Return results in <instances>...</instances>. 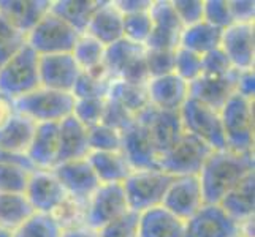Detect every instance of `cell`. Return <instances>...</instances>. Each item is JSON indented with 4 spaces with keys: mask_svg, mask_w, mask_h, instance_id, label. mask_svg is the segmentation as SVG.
<instances>
[{
    "mask_svg": "<svg viewBox=\"0 0 255 237\" xmlns=\"http://www.w3.org/2000/svg\"><path fill=\"white\" fill-rule=\"evenodd\" d=\"M203 21L209 22L211 25H214V27L221 30H225L232 24H235L228 0H205Z\"/></svg>",
    "mask_w": 255,
    "mask_h": 237,
    "instance_id": "45",
    "label": "cell"
},
{
    "mask_svg": "<svg viewBox=\"0 0 255 237\" xmlns=\"http://www.w3.org/2000/svg\"><path fill=\"white\" fill-rule=\"evenodd\" d=\"M201 57H203V73L205 75L224 76V75L235 72V68L232 67L230 60L227 59V56L224 54L221 48L211 51Z\"/></svg>",
    "mask_w": 255,
    "mask_h": 237,
    "instance_id": "48",
    "label": "cell"
},
{
    "mask_svg": "<svg viewBox=\"0 0 255 237\" xmlns=\"http://www.w3.org/2000/svg\"><path fill=\"white\" fill-rule=\"evenodd\" d=\"M49 10V0H0V14L24 33H29Z\"/></svg>",
    "mask_w": 255,
    "mask_h": 237,
    "instance_id": "24",
    "label": "cell"
},
{
    "mask_svg": "<svg viewBox=\"0 0 255 237\" xmlns=\"http://www.w3.org/2000/svg\"><path fill=\"white\" fill-rule=\"evenodd\" d=\"M114 5L122 14H133L151 10L152 0H116Z\"/></svg>",
    "mask_w": 255,
    "mask_h": 237,
    "instance_id": "51",
    "label": "cell"
},
{
    "mask_svg": "<svg viewBox=\"0 0 255 237\" xmlns=\"http://www.w3.org/2000/svg\"><path fill=\"white\" fill-rule=\"evenodd\" d=\"M146 48L141 45H135L126 38L105 49L103 65L107 68L111 81H126L136 85H146L149 78L146 60H144Z\"/></svg>",
    "mask_w": 255,
    "mask_h": 237,
    "instance_id": "5",
    "label": "cell"
},
{
    "mask_svg": "<svg viewBox=\"0 0 255 237\" xmlns=\"http://www.w3.org/2000/svg\"><path fill=\"white\" fill-rule=\"evenodd\" d=\"M241 225L228 217L219 204H205L186 222L184 237H236Z\"/></svg>",
    "mask_w": 255,
    "mask_h": 237,
    "instance_id": "14",
    "label": "cell"
},
{
    "mask_svg": "<svg viewBox=\"0 0 255 237\" xmlns=\"http://www.w3.org/2000/svg\"><path fill=\"white\" fill-rule=\"evenodd\" d=\"M81 35L51 11L27 33V46L38 56L70 54Z\"/></svg>",
    "mask_w": 255,
    "mask_h": 237,
    "instance_id": "8",
    "label": "cell"
},
{
    "mask_svg": "<svg viewBox=\"0 0 255 237\" xmlns=\"http://www.w3.org/2000/svg\"><path fill=\"white\" fill-rule=\"evenodd\" d=\"M149 14L152 19V30L144 48L168 51L179 48V38L184 27L173 10L171 2H166V0L152 2Z\"/></svg>",
    "mask_w": 255,
    "mask_h": 237,
    "instance_id": "16",
    "label": "cell"
},
{
    "mask_svg": "<svg viewBox=\"0 0 255 237\" xmlns=\"http://www.w3.org/2000/svg\"><path fill=\"white\" fill-rule=\"evenodd\" d=\"M236 237H248V236H244V234H241V233H240V236H236Z\"/></svg>",
    "mask_w": 255,
    "mask_h": 237,
    "instance_id": "55",
    "label": "cell"
},
{
    "mask_svg": "<svg viewBox=\"0 0 255 237\" xmlns=\"http://www.w3.org/2000/svg\"><path fill=\"white\" fill-rule=\"evenodd\" d=\"M203 5L205 0H173L171 2L182 27H189V25L203 21Z\"/></svg>",
    "mask_w": 255,
    "mask_h": 237,
    "instance_id": "46",
    "label": "cell"
},
{
    "mask_svg": "<svg viewBox=\"0 0 255 237\" xmlns=\"http://www.w3.org/2000/svg\"><path fill=\"white\" fill-rule=\"evenodd\" d=\"M105 103L107 98H75V108L72 116L80 120L86 128L102 124Z\"/></svg>",
    "mask_w": 255,
    "mask_h": 237,
    "instance_id": "42",
    "label": "cell"
},
{
    "mask_svg": "<svg viewBox=\"0 0 255 237\" xmlns=\"http://www.w3.org/2000/svg\"><path fill=\"white\" fill-rule=\"evenodd\" d=\"M236 93L241 95L243 98L254 101V93H255L254 70H243V72L236 73Z\"/></svg>",
    "mask_w": 255,
    "mask_h": 237,
    "instance_id": "50",
    "label": "cell"
},
{
    "mask_svg": "<svg viewBox=\"0 0 255 237\" xmlns=\"http://www.w3.org/2000/svg\"><path fill=\"white\" fill-rule=\"evenodd\" d=\"M228 3H230L233 22L238 24L254 22V16H255L254 2H251V0H228Z\"/></svg>",
    "mask_w": 255,
    "mask_h": 237,
    "instance_id": "49",
    "label": "cell"
},
{
    "mask_svg": "<svg viewBox=\"0 0 255 237\" xmlns=\"http://www.w3.org/2000/svg\"><path fill=\"white\" fill-rule=\"evenodd\" d=\"M107 98L116 101L118 104H121L122 108L127 109L131 116H135V117L149 106L146 85L130 84L126 81H121V79L111 81Z\"/></svg>",
    "mask_w": 255,
    "mask_h": 237,
    "instance_id": "33",
    "label": "cell"
},
{
    "mask_svg": "<svg viewBox=\"0 0 255 237\" xmlns=\"http://www.w3.org/2000/svg\"><path fill=\"white\" fill-rule=\"evenodd\" d=\"M121 135V152L126 157L131 169H159V151L147 127L141 120L135 119L133 124L127 127Z\"/></svg>",
    "mask_w": 255,
    "mask_h": 237,
    "instance_id": "11",
    "label": "cell"
},
{
    "mask_svg": "<svg viewBox=\"0 0 255 237\" xmlns=\"http://www.w3.org/2000/svg\"><path fill=\"white\" fill-rule=\"evenodd\" d=\"M25 46H27V33L16 29L10 21L0 14V67Z\"/></svg>",
    "mask_w": 255,
    "mask_h": 237,
    "instance_id": "36",
    "label": "cell"
},
{
    "mask_svg": "<svg viewBox=\"0 0 255 237\" xmlns=\"http://www.w3.org/2000/svg\"><path fill=\"white\" fill-rule=\"evenodd\" d=\"M139 214L128 210L99 230L100 237H138Z\"/></svg>",
    "mask_w": 255,
    "mask_h": 237,
    "instance_id": "43",
    "label": "cell"
},
{
    "mask_svg": "<svg viewBox=\"0 0 255 237\" xmlns=\"http://www.w3.org/2000/svg\"><path fill=\"white\" fill-rule=\"evenodd\" d=\"M133 120H135V116H131V114L127 109H124L116 101L107 98L102 124L116 128V130H119L121 133H122V131H124L127 127H130L131 124H133Z\"/></svg>",
    "mask_w": 255,
    "mask_h": 237,
    "instance_id": "47",
    "label": "cell"
},
{
    "mask_svg": "<svg viewBox=\"0 0 255 237\" xmlns=\"http://www.w3.org/2000/svg\"><path fill=\"white\" fill-rule=\"evenodd\" d=\"M59 154V124H37L30 146L25 152L35 169L51 171L57 164Z\"/></svg>",
    "mask_w": 255,
    "mask_h": 237,
    "instance_id": "22",
    "label": "cell"
},
{
    "mask_svg": "<svg viewBox=\"0 0 255 237\" xmlns=\"http://www.w3.org/2000/svg\"><path fill=\"white\" fill-rule=\"evenodd\" d=\"M38 59L37 52L25 46L0 67V93L16 100L41 87Z\"/></svg>",
    "mask_w": 255,
    "mask_h": 237,
    "instance_id": "4",
    "label": "cell"
},
{
    "mask_svg": "<svg viewBox=\"0 0 255 237\" xmlns=\"http://www.w3.org/2000/svg\"><path fill=\"white\" fill-rule=\"evenodd\" d=\"M40 85L45 89L72 93L73 87L81 75V68L70 54L40 56L38 59Z\"/></svg>",
    "mask_w": 255,
    "mask_h": 237,
    "instance_id": "18",
    "label": "cell"
},
{
    "mask_svg": "<svg viewBox=\"0 0 255 237\" xmlns=\"http://www.w3.org/2000/svg\"><path fill=\"white\" fill-rule=\"evenodd\" d=\"M89 154L91 149H89V139H87V128L81 122L76 120L73 116L59 122L57 164L64 161L80 160V158H87Z\"/></svg>",
    "mask_w": 255,
    "mask_h": 237,
    "instance_id": "25",
    "label": "cell"
},
{
    "mask_svg": "<svg viewBox=\"0 0 255 237\" xmlns=\"http://www.w3.org/2000/svg\"><path fill=\"white\" fill-rule=\"evenodd\" d=\"M0 237H11L10 233H5V231H0Z\"/></svg>",
    "mask_w": 255,
    "mask_h": 237,
    "instance_id": "54",
    "label": "cell"
},
{
    "mask_svg": "<svg viewBox=\"0 0 255 237\" xmlns=\"http://www.w3.org/2000/svg\"><path fill=\"white\" fill-rule=\"evenodd\" d=\"M35 127H37L35 122L16 112L13 119L0 130V149L14 155H25Z\"/></svg>",
    "mask_w": 255,
    "mask_h": 237,
    "instance_id": "31",
    "label": "cell"
},
{
    "mask_svg": "<svg viewBox=\"0 0 255 237\" xmlns=\"http://www.w3.org/2000/svg\"><path fill=\"white\" fill-rule=\"evenodd\" d=\"M135 119L141 120L147 127L160 157L166 151H170V149L179 141V138L184 135L181 116H179V112H176V111H160L149 104V106L144 111L139 112Z\"/></svg>",
    "mask_w": 255,
    "mask_h": 237,
    "instance_id": "19",
    "label": "cell"
},
{
    "mask_svg": "<svg viewBox=\"0 0 255 237\" xmlns=\"http://www.w3.org/2000/svg\"><path fill=\"white\" fill-rule=\"evenodd\" d=\"M24 195L32 209L40 214H52L67 198L62 183L59 182L52 169L32 171Z\"/></svg>",
    "mask_w": 255,
    "mask_h": 237,
    "instance_id": "15",
    "label": "cell"
},
{
    "mask_svg": "<svg viewBox=\"0 0 255 237\" xmlns=\"http://www.w3.org/2000/svg\"><path fill=\"white\" fill-rule=\"evenodd\" d=\"M111 81L91 73L81 72L80 78L72 90L75 98H107Z\"/></svg>",
    "mask_w": 255,
    "mask_h": 237,
    "instance_id": "40",
    "label": "cell"
},
{
    "mask_svg": "<svg viewBox=\"0 0 255 237\" xmlns=\"http://www.w3.org/2000/svg\"><path fill=\"white\" fill-rule=\"evenodd\" d=\"M186 222L173 215L163 206L139 214L138 237H184Z\"/></svg>",
    "mask_w": 255,
    "mask_h": 237,
    "instance_id": "26",
    "label": "cell"
},
{
    "mask_svg": "<svg viewBox=\"0 0 255 237\" xmlns=\"http://www.w3.org/2000/svg\"><path fill=\"white\" fill-rule=\"evenodd\" d=\"M62 226L51 214L33 212L21 226H17L11 237H62Z\"/></svg>",
    "mask_w": 255,
    "mask_h": 237,
    "instance_id": "34",
    "label": "cell"
},
{
    "mask_svg": "<svg viewBox=\"0 0 255 237\" xmlns=\"http://www.w3.org/2000/svg\"><path fill=\"white\" fill-rule=\"evenodd\" d=\"M62 237H100L99 231L92 230V228L81 225L75 228H68V230L62 231Z\"/></svg>",
    "mask_w": 255,
    "mask_h": 237,
    "instance_id": "53",
    "label": "cell"
},
{
    "mask_svg": "<svg viewBox=\"0 0 255 237\" xmlns=\"http://www.w3.org/2000/svg\"><path fill=\"white\" fill-rule=\"evenodd\" d=\"M32 171L13 163H0V193H24Z\"/></svg>",
    "mask_w": 255,
    "mask_h": 237,
    "instance_id": "41",
    "label": "cell"
},
{
    "mask_svg": "<svg viewBox=\"0 0 255 237\" xmlns=\"http://www.w3.org/2000/svg\"><path fill=\"white\" fill-rule=\"evenodd\" d=\"M17 114L30 119L35 124H59L73 114L75 96L68 92H59L38 87L21 98L13 100Z\"/></svg>",
    "mask_w": 255,
    "mask_h": 237,
    "instance_id": "2",
    "label": "cell"
},
{
    "mask_svg": "<svg viewBox=\"0 0 255 237\" xmlns=\"http://www.w3.org/2000/svg\"><path fill=\"white\" fill-rule=\"evenodd\" d=\"M221 120L228 151L254 154V101L232 95L221 108Z\"/></svg>",
    "mask_w": 255,
    "mask_h": 237,
    "instance_id": "3",
    "label": "cell"
},
{
    "mask_svg": "<svg viewBox=\"0 0 255 237\" xmlns=\"http://www.w3.org/2000/svg\"><path fill=\"white\" fill-rule=\"evenodd\" d=\"M182 128L186 133L203 141L213 151L227 149L225 136L222 130L221 111L208 106V104L189 98L179 109Z\"/></svg>",
    "mask_w": 255,
    "mask_h": 237,
    "instance_id": "7",
    "label": "cell"
},
{
    "mask_svg": "<svg viewBox=\"0 0 255 237\" xmlns=\"http://www.w3.org/2000/svg\"><path fill=\"white\" fill-rule=\"evenodd\" d=\"M174 51H168V49H146L144 51V60H146L149 78H157V76L173 73Z\"/></svg>",
    "mask_w": 255,
    "mask_h": 237,
    "instance_id": "44",
    "label": "cell"
},
{
    "mask_svg": "<svg viewBox=\"0 0 255 237\" xmlns=\"http://www.w3.org/2000/svg\"><path fill=\"white\" fill-rule=\"evenodd\" d=\"M173 73L184 79L187 84L203 73V57L195 54V52L187 51L184 48H176L174 51V70Z\"/></svg>",
    "mask_w": 255,
    "mask_h": 237,
    "instance_id": "38",
    "label": "cell"
},
{
    "mask_svg": "<svg viewBox=\"0 0 255 237\" xmlns=\"http://www.w3.org/2000/svg\"><path fill=\"white\" fill-rule=\"evenodd\" d=\"M162 206L184 222L192 218L205 206V198L198 175L174 177L165 193Z\"/></svg>",
    "mask_w": 255,
    "mask_h": 237,
    "instance_id": "12",
    "label": "cell"
},
{
    "mask_svg": "<svg viewBox=\"0 0 255 237\" xmlns=\"http://www.w3.org/2000/svg\"><path fill=\"white\" fill-rule=\"evenodd\" d=\"M224 212L236 223H244L254 218L255 210V171L233 187L219 203Z\"/></svg>",
    "mask_w": 255,
    "mask_h": 237,
    "instance_id": "27",
    "label": "cell"
},
{
    "mask_svg": "<svg viewBox=\"0 0 255 237\" xmlns=\"http://www.w3.org/2000/svg\"><path fill=\"white\" fill-rule=\"evenodd\" d=\"M91 152H121L122 135L121 131L105 124H97L87 128Z\"/></svg>",
    "mask_w": 255,
    "mask_h": 237,
    "instance_id": "37",
    "label": "cell"
},
{
    "mask_svg": "<svg viewBox=\"0 0 255 237\" xmlns=\"http://www.w3.org/2000/svg\"><path fill=\"white\" fill-rule=\"evenodd\" d=\"M130 207L122 183H100L86 204L84 225L99 231L121 215L128 212Z\"/></svg>",
    "mask_w": 255,
    "mask_h": 237,
    "instance_id": "10",
    "label": "cell"
},
{
    "mask_svg": "<svg viewBox=\"0 0 255 237\" xmlns=\"http://www.w3.org/2000/svg\"><path fill=\"white\" fill-rule=\"evenodd\" d=\"M173 175L162 169H136L124 180V191L130 210L141 214L147 209L162 206L165 193L173 182Z\"/></svg>",
    "mask_w": 255,
    "mask_h": 237,
    "instance_id": "6",
    "label": "cell"
},
{
    "mask_svg": "<svg viewBox=\"0 0 255 237\" xmlns=\"http://www.w3.org/2000/svg\"><path fill=\"white\" fill-rule=\"evenodd\" d=\"M211 152L209 146L184 131L179 141L160 157L159 169L173 177L198 175Z\"/></svg>",
    "mask_w": 255,
    "mask_h": 237,
    "instance_id": "9",
    "label": "cell"
},
{
    "mask_svg": "<svg viewBox=\"0 0 255 237\" xmlns=\"http://www.w3.org/2000/svg\"><path fill=\"white\" fill-rule=\"evenodd\" d=\"M221 49L235 70H254L255 62V29L254 22L238 24L222 30Z\"/></svg>",
    "mask_w": 255,
    "mask_h": 237,
    "instance_id": "17",
    "label": "cell"
},
{
    "mask_svg": "<svg viewBox=\"0 0 255 237\" xmlns=\"http://www.w3.org/2000/svg\"><path fill=\"white\" fill-rule=\"evenodd\" d=\"M87 160L100 183H124L133 171L122 152H91Z\"/></svg>",
    "mask_w": 255,
    "mask_h": 237,
    "instance_id": "28",
    "label": "cell"
},
{
    "mask_svg": "<svg viewBox=\"0 0 255 237\" xmlns=\"http://www.w3.org/2000/svg\"><path fill=\"white\" fill-rule=\"evenodd\" d=\"M254 172V154L213 151L198 174L205 204H219L233 187Z\"/></svg>",
    "mask_w": 255,
    "mask_h": 237,
    "instance_id": "1",
    "label": "cell"
},
{
    "mask_svg": "<svg viewBox=\"0 0 255 237\" xmlns=\"http://www.w3.org/2000/svg\"><path fill=\"white\" fill-rule=\"evenodd\" d=\"M86 35L97 40L105 48L124 38V16L114 2H100L87 25Z\"/></svg>",
    "mask_w": 255,
    "mask_h": 237,
    "instance_id": "23",
    "label": "cell"
},
{
    "mask_svg": "<svg viewBox=\"0 0 255 237\" xmlns=\"http://www.w3.org/2000/svg\"><path fill=\"white\" fill-rule=\"evenodd\" d=\"M33 212L24 193H0V231L13 233Z\"/></svg>",
    "mask_w": 255,
    "mask_h": 237,
    "instance_id": "32",
    "label": "cell"
},
{
    "mask_svg": "<svg viewBox=\"0 0 255 237\" xmlns=\"http://www.w3.org/2000/svg\"><path fill=\"white\" fill-rule=\"evenodd\" d=\"M122 16H124V38L135 45L144 46L152 30V19L149 11Z\"/></svg>",
    "mask_w": 255,
    "mask_h": 237,
    "instance_id": "39",
    "label": "cell"
},
{
    "mask_svg": "<svg viewBox=\"0 0 255 237\" xmlns=\"http://www.w3.org/2000/svg\"><path fill=\"white\" fill-rule=\"evenodd\" d=\"M149 104L160 111H176L189 100V84L174 73L151 78L146 84Z\"/></svg>",
    "mask_w": 255,
    "mask_h": 237,
    "instance_id": "21",
    "label": "cell"
},
{
    "mask_svg": "<svg viewBox=\"0 0 255 237\" xmlns=\"http://www.w3.org/2000/svg\"><path fill=\"white\" fill-rule=\"evenodd\" d=\"M14 114H16V109H14L13 100L0 93V130L13 119Z\"/></svg>",
    "mask_w": 255,
    "mask_h": 237,
    "instance_id": "52",
    "label": "cell"
},
{
    "mask_svg": "<svg viewBox=\"0 0 255 237\" xmlns=\"http://www.w3.org/2000/svg\"><path fill=\"white\" fill-rule=\"evenodd\" d=\"M105 49L107 48L103 45L84 33L78 38L72 56L76 60L78 67L81 68V72H92V70H97L103 65Z\"/></svg>",
    "mask_w": 255,
    "mask_h": 237,
    "instance_id": "35",
    "label": "cell"
},
{
    "mask_svg": "<svg viewBox=\"0 0 255 237\" xmlns=\"http://www.w3.org/2000/svg\"><path fill=\"white\" fill-rule=\"evenodd\" d=\"M99 5V0H57L51 2L49 11L65 21L80 35H84Z\"/></svg>",
    "mask_w": 255,
    "mask_h": 237,
    "instance_id": "29",
    "label": "cell"
},
{
    "mask_svg": "<svg viewBox=\"0 0 255 237\" xmlns=\"http://www.w3.org/2000/svg\"><path fill=\"white\" fill-rule=\"evenodd\" d=\"M52 172L62 183L67 196L80 201L83 204H87L94 191L100 187V180L87 158L59 163Z\"/></svg>",
    "mask_w": 255,
    "mask_h": 237,
    "instance_id": "13",
    "label": "cell"
},
{
    "mask_svg": "<svg viewBox=\"0 0 255 237\" xmlns=\"http://www.w3.org/2000/svg\"><path fill=\"white\" fill-rule=\"evenodd\" d=\"M236 73L238 70L224 76L201 73L195 81L189 84V98L221 111L224 104L232 98V95L236 93Z\"/></svg>",
    "mask_w": 255,
    "mask_h": 237,
    "instance_id": "20",
    "label": "cell"
},
{
    "mask_svg": "<svg viewBox=\"0 0 255 237\" xmlns=\"http://www.w3.org/2000/svg\"><path fill=\"white\" fill-rule=\"evenodd\" d=\"M221 29L214 27L206 21H200L189 27H184L179 38V46L195 52L198 56H205L208 52L221 48Z\"/></svg>",
    "mask_w": 255,
    "mask_h": 237,
    "instance_id": "30",
    "label": "cell"
}]
</instances>
